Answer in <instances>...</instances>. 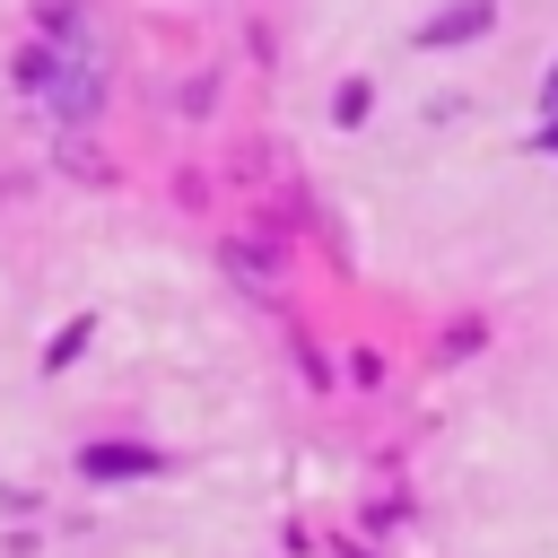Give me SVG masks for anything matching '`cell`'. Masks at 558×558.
I'll use <instances>...</instances> for the list:
<instances>
[{
	"label": "cell",
	"mask_w": 558,
	"mask_h": 558,
	"mask_svg": "<svg viewBox=\"0 0 558 558\" xmlns=\"http://www.w3.org/2000/svg\"><path fill=\"white\" fill-rule=\"evenodd\" d=\"M52 26H61L70 44L52 52V70H44V96H52V113H61V122H87V113L105 105V70H96V44L70 26V9H52Z\"/></svg>",
	"instance_id": "1"
},
{
	"label": "cell",
	"mask_w": 558,
	"mask_h": 558,
	"mask_svg": "<svg viewBox=\"0 0 558 558\" xmlns=\"http://www.w3.org/2000/svg\"><path fill=\"white\" fill-rule=\"evenodd\" d=\"M78 471H87V480H157L166 453H148V445H87Z\"/></svg>",
	"instance_id": "2"
},
{
	"label": "cell",
	"mask_w": 558,
	"mask_h": 558,
	"mask_svg": "<svg viewBox=\"0 0 558 558\" xmlns=\"http://www.w3.org/2000/svg\"><path fill=\"white\" fill-rule=\"evenodd\" d=\"M471 35H488V0H462V9H445V17H427L418 26V44L436 52V44H471Z\"/></svg>",
	"instance_id": "3"
},
{
	"label": "cell",
	"mask_w": 558,
	"mask_h": 558,
	"mask_svg": "<svg viewBox=\"0 0 558 558\" xmlns=\"http://www.w3.org/2000/svg\"><path fill=\"white\" fill-rule=\"evenodd\" d=\"M78 349H87V323H70V331H61V340H52V349H44V357H52V366H70V357H78Z\"/></svg>",
	"instance_id": "4"
},
{
	"label": "cell",
	"mask_w": 558,
	"mask_h": 558,
	"mask_svg": "<svg viewBox=\"0 0 558 558\" xmlns=\"http://www.w3.org/2000/svg\"><path fill=\"white\" fill-rule=\"evenodd\" d=\"M541 148H549V157H558V122H549V131H541Z\"/></svg>",
	"instance_id": "5"
},
{
	"label": "cell",
	"mask_w": 558,
	"mask_h": 558,
	"mask_svg": "<svg viewBox=\"0 0 558 558\" xmlns=\"http://www.w3.org/2000/svg\"><path fill=\"white\" fill-rule=\"evenodd\" d=\"M549 105H558V70H549Z\"/></svg>",
	"instance_id": "6"
}]
</instances>
